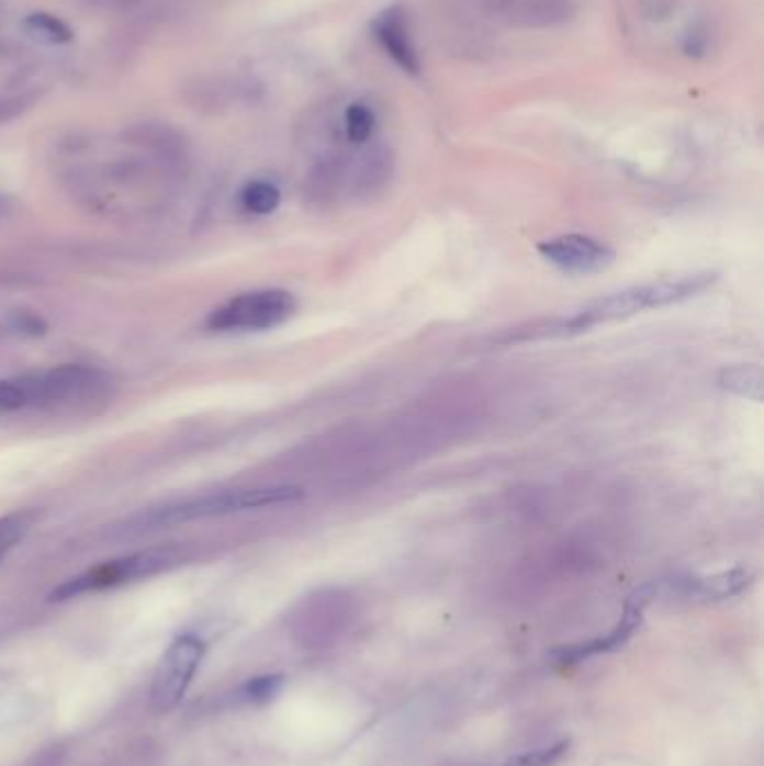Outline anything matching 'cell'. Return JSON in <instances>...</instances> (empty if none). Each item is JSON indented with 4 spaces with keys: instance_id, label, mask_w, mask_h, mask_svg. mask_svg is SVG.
<instances>
[{
    "instance_id": "1",
    "label": "cell",
    "mask_w": 764,
    "mask_h": 766,
    "mask_svg": "<svg viewBox=\"0 0 764 766\" xmlns=\"http://www.w3.org/2000/svg\"><path fill=\"white\" fill-rule=\"evenodd\" d=\"M718 273L699 271L688 273L682 279H666L660 283H645L623 292H615L598 301L587 303L570 316H554L550 320H538L527 327H516V330L505 337V343H525L538 339H563L594 330L596 325H606L615 320H623L650 309H662L668 305L684 303L704 294L708 288H714Z\"/></svg>"
},
{
    "instance_id": "2",
    "label": "cell",
    "mask_w": 764,
    "mask_h": 766,
    "mask_svg": "<svg viewBox=\"0 0 764 766\" xmlns=\"http://www.w3.org/2000/svg\"><path fill=\"white\" fill-rule=\"evenodd\" d=\"M303 498V491L299 486H251V488H227V491H213V494L189 498L178 505H169L161 509H153L148 514H142L128 522L122 531L126 533H144L153 529L187 525L193 520H206V518H221L243 511H256L265 507H283L292 505Z\"/></svg>"
},
{
    "instance_id": "3",
    "label": "cell",
    "mask_w": 764,
    "mask_h": 766,
    "mask_svg": "<svg viewBox=\"0 0 764 766\" xmlns=\"http://www.w3.org/2000/svg\"><path fill=\"white\" fill-rule=\"evenodd\" d=\"M184 561V552L180 547L167 544V547H148V550H139L133 554H124L120 559L99 563L83 574L66 581L49 594V600H72L88 594H99L105 589H115L128 583H137L144 578H150L155 574H161L167 570H173Z\"/></svg>"
},
{
    "instance_id": "4",
    "label": "cell",
    "mask_w": 764,
    "mask_h": 766,
    "mask_svg": "<svg viewBox=\"0 0 764 766\" xmlns=\"http://www.w3.org/2000/svg\"><path fill=\"white\" fill-rule=\"evenodd\" d=\"M296 312V298L285 290H256L240 294L211 312L215 333H262L283 325Z\"/></svg>"
},
{
    "instance_id": "5",
    "label": "cell",
    "mask_w": 764,
    "mask_h": 766,
    "mask_svg": "<svg viewBox=\"0 0 764 766\" xmlns=\"http://www.w3.org/2000/svg\"><path fill=\"white\" fill-rule=\"evenodd\" d=\"M202 656L204 643L193 634L178 637L164 652L150 688V703L155 713H169L182 701L202 664Z\"/></svg>"
},
{
    "instance_id": "6",
    "label": "cell",
    "mask_w": 764,
    "mask_h": 766,
    "mask_svg": "<svg viewBox=\"0 0 764 766\" xmlns=\"http://www.w3.org/2000/svg\"><path fill=\"white\" fill-rule=\"evenodd\" d=\"M650 598H652V587L650 585L637 589L632 596H628L626 606H623V615H621V619L617 621V626L610 632L596 637V639H589V641H581V643L557 647L552 652V656L559 664L568 666V664H578L583 660H589V656H596V654H606V652L619 650L639 630L641 619H643V610L650 604Z\"/></svg>"
},
{
    "instance_id": "7",
    "label": "cell",
    "mask_w": 764,
    "mask_h": 766,
    "mask_svg": "<svg viewBox=\"0 0 764 766\" xmlns=\"http://www.w3.org/2000/svg\"><path fill=\"white\" fill-rule=\"evenodd\" d=\"M538 254L568 273H596L615 262V251L596 238L568 234L538 245Z\"/></svg>"
},
{
    "instance_id": "8",
    "label": "cell",
    "mask_w": 764,
    "mask_h": 766,
    "mask_svg": "<svg viewBox=\"0 0 764 766\" xmlns=\"http://www.w3.org/2000/svg\"><path fill=\"white\" fill-rule=\"evenodd\" d=\"M32 388V404H54L66 399H81L97 393L103 383L101 372L86 365H61L34 376H27Z\"/></svg>"
},
{
    "instance_id": "9",
    "label": "cell",
    "mask_w": 764,
    "mask_h": 766,
    "mask_svg": "<svg viewBox=\"0 0 764 766\" xmlns=\"http://www.w3.org/2000/svg\"><path fill=\"white\" fill-rule=\"evenodd\" d=\"M374 36L389 52V57L404 70L411 75L419 72V57L417 49L413 45L411 32H408V23H406V14L400 5L386 10L374 21Z\"/></svg>"
},
{
    "instance_id": "10",
    "label": "cell",
    "mask_w": 764,
    "mask_h": 766,
    "mask_svg": "<svg viewBox=\"0 0 764 766\" xmlns=\"http://www.w3.org/2000/svg\"><path fill=\"white\" fill-rule=\"evenodd\" d=\"M574 14V0H520L507 12L509 23L525 30L557 27L568 23Z\"/></svg>"
},
{
    "instance_id": "11",
    "label": "cell",
    "mask_w": 764,
    "mask_h": 766,
    "mask_svg": "<svg viewBox=\"0 0 764 766\" xmlns=\"http://www.w3.org/2000/svg\"><path fill=\"white\" fill-rule=\"evenodd\" d=\"M753 583V572L746 567H733L718 574H708L690 581V592L699 600H724L742 594Z\"/></svg>"
},
{
    "instance_id": "12",
    "label": "cell",
    "mask_w": 764,
    "mask_h": 766,
    "mask_svg": "<svg viewBox=\"0 0 764 766\" xmlns=\"http://www.w3.org/2000/svg\"><path fill=\"white\" fill-rule=\"evenodd\" d=\"M718 386L742 399L760 404L764 399V374L760 365H731L718 376Z\"/></svg>"
},
{
    "instance_id": "13",
    "label": "cell",
    "mask_w": 764,
    "mask_h": 766,
    "mask_svg": "<svg viewBox=\"0 0 764 766\" xmlns=\"http://www.w3.org/2000/svg\"><path fill=\"white\" fill-rule=\"evenodd\" d=\"M285 677L283 675H260L251 677L247 684H243L236 692V701L249 703V706H260L274 699L283 690Z\"/></svg>"
},
{
    "instance_id": "14",
    "label": "cell",
    "mask_w": 764,
    "mask_h": 766,
    "mask_svg": "<svg viewBox=\"0 0 764 766\" xmlns=\"http://www.w3.org/2000/svg\"><path fill=\"white\" fill-rule=\"evenodd\" d=\"M240 202L249 213L267 215V213L279 209L281 191L271 182H262V180L249 182L240 193Z\"/></svg>"
},
{
    "instance_id": "15",
    "label": "cell",
    "mask_w": 764,
    "mask_h": 766,
    "mask_svg": "<svg viewBox=\"0 0 764 766\" xmlns=\"http://www.w3.org/2000/svg\"><path fill=\"white\" fill-rule=\"evenodd\" d=\"M25 27L38 36L41 41L45 43H52V45H64V43H70L72 41V30L57 16H52V14H45V12H36V14H30L25 19Z\"/></svg>"
},
{
    "instance_id": "16",
    "label": "cell",
    "mask_w": 764,
    "mask_h": 766,
    "mask_svg": "<svg viewBox=\"0 0 764 766\" xmlns=\"http://www.w3.org/2000/svg\"><path fill=\"white\" fill-rule=\"evenodd\" d=\"M32 527V516L30 514H10L0 518V561H5L12 550H16V544L27 536Z\"/></svg>"
},
{
    "instance_id": "17",
    "label": "cell",
    "mask_w": 764,
    "mask_h": 766,
    "mask_svg": "<svg viewBox=\"0 0 764 766\" xmlns=\"http://www.w3.org/2000/svg\"><path fill=\"white\" fill-rule=\"evenodd\" d=\"M374 113L370 111L368 105L363 103H352L348 105L346 117H344V126H346V135L350 142L355 144H363L372 137L374 133Z\"/></svg>"
},
{
    "instance_id": "18",
    "label": "cell",
    "mask_w": 764,
    "mask_h": 766,
    "mask_svg": "<svg viewBox=\"0 0 764 766\" xmlns=\"http://www.w3.org/2000/svg\"><path fill=\"white\" fill-rule=\"evenodd\" d=\"M32 406V391L27 376L23 379H0V415Z\"/></svg>"
},
{
    "instance_id": "19",
    "label": "cell",
    "mask_w": 764,
    "mask_h": 766,
    "mask_svg": "<svg viewBox=\"0 0 764 766\" xmlns=\"http://www.w3.org/2000/svg\"><path fill=\"white\" fill-rule=\"evenodd\" d=\"M568 748H570V740H561V742H554L550 746L525 751V753L512 757L505 766H554L561 762V757L568 753Z\"/></svg>"
},
{
    "instance_id": "20",
    "label": "cell",
    "mask_w": 764,
    "mask_h": 766,
    "mask_svg": "<svg viewBox=\"0 0 764 766\" xmlns=\"http://www.w3.org/2000/svg\"><path fill=\"white\" fill-rule=\"evenodd\" d=\"M391 167V155L386 153V148H372L363 155L361 167H359V178L363 184H374L379 180H384Z\"/></svg>"
},
{
    "instance_id": "21",
    "label": "cell",
    "mask_w": 764,
    "mask_h": 766,
    "mask_svg": "<svg viewBox=\"0 0 764 766\" xmlns=\"http://www.w3.org/2000/svg\"><path fill=\"white\" fill-rule=\"evenodd\" d=\"M34 99H36V94H30V92L0 97V124L21 117L25 111H30Z\"/></svg>"
},
{
    "instance_id": "22",
    "label": "cell",
    "mask_w": 764,
    "mask_h": 766,
    "mask_svg": "<svg viewBox=\"0 0 764 766\" xmlns=\"http://www.w3.org/2000/svg\"><path fill=\"white\" fill-rule=\"evenodd\" d=\"M478 8L486 10V12H509L520 0H475Z\"/></svg>"
}]
</instances>
